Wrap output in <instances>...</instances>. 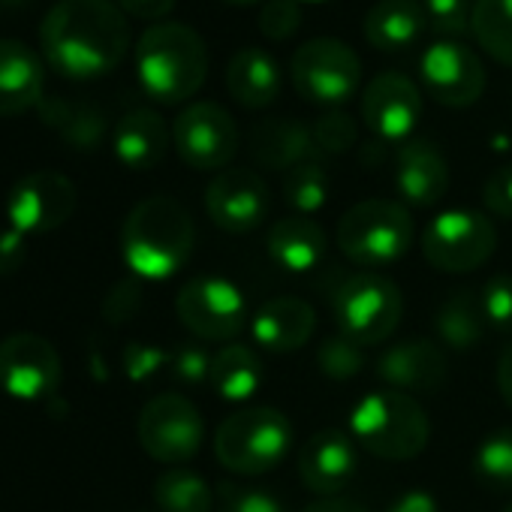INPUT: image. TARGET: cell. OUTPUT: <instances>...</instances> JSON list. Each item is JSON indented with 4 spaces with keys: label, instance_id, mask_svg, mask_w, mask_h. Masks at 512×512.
Masks as SVG:
<instances>
[{
    "label": "cell",
    "instance_id": "6da1fadb",
    "mask_svg": "<svg viewBox=\"0 0 512 512\" xmlns=\"http://www.w3.org/2000/svg\"><path fill=\"white\" fill-rule=\"evenodd\" d=\"M43 61L67 79L112 73L130 52V22L112 0H58L40 25Z\"/></svg>",
    "mask_w": 512,
    "mask_h": 512
},
{
    "label": "cell",
    "instance_id": "7a4b0ae2",
    "mask_svg": "<svg viewBox=\"0 0 512 512\" xmlns=\"http://www.w3.org/2000/svg\"><path fill=\"white\" fill-rule=\"evenodd\" d=\"M196 226L190 211L172 196H148L121 226V253L136 278L166 281L190 260Z\"/></svg>",
    "mask_w": 512,
    "mask_h": 512
},
{
    "label": "cell",
    "instance_id": "3957f363",
    "mask_svg": "<svg viewBox=\"0 0 512 512\" xmlns=\"http://www.w3.org/2000/svg\"><path fill=\"white\" fill-rule=\"evenodd\" d=\"M208 76L205 40L181 22H157L136 43V79L148 97L175 106L190 100Z\"/></svg>",
    "mask_w": 512,
    "mask_h": 512
},
{
    "label": "cell",
    "instance_id": "277c9868",
    "mask_svg": "<svg viewBox=\"0 0 512 512\" xmlns=\"http://www.w3.org/2000/svg\"><path fill=\"white\" fill-rule=\"evenodd\" d=\"M350 434L374 458L410 461L425 452L431 422L419 398L395 389H377L356 401L350 413Z\"/></svg>",
    "mask_w": 512,
    "mask_h": 512
},
{
    "label": "cell",
    "instance_id": "5b68a950",
    "mask_svg": "<svg viewBox=\"0 0 512 512\" xmlns=\"http://www.w3.org/2000/svg\"><path fill=\"white\" fill-rule=\"evenodd\" d=\"M293 446V422L278 407H244L229 413L214 434L220 467L238 476L275 470Z\"/></svg>",
    "mask_w": 512,
    "mask_h": 512
},
{
    "label": "cell",
    "instance_id": "8992f818",
    "mask_svg": "<svg viewBox=\"0 0 512 512\" xmlns=\"http://www.w3.org/2000/svg\"><path fill=\"white\" fill-rule=\"evenodd\" d=\"M413 244V217L404 202L365 199L344 211L338 223V247L362 272H377L401 256Z\"/></svg>",
    "mask_w": 512,
    "mask_h": 512
},
{
    "label": "cell",
    "instance_id": "52a82bcc",
    "mask_svg": "<svg viewBox=\"0 0 512 512\" xmlns=\"http://www.w3.org/2000/svg\"><path fill=\"white\" fill-rule=\"evenodd\" d=\"M404 317L401 287L380 272H356L335 293V320L344 335L362 347L383 344Z\"/></svg>",
    "mask_w": 512,
    "mask_h": 512
},
{
    "label": "cell",
    "instance_id": "ba28073f",
    "mask_svg": "<svg viewBox=\"0 0 512 512\" xmlns=\"http://www.w3.org/2000/svg\"><path fill=\"white\" fill-rule=\"evenodd\" d=\"M497 250V229L482 211H440L422 232V256L446 275H467L485 266Z\"/></svg>",
    "mask_w": 512,
    "mask_h": 512
},
{
    "label": "cell",
    "instance_id": "9c48e42d",
    "mask_svg": "<svg viewBox=\"0 0 512 512\" xmlns=\"http://www.w3.org/2000/svg\"><path fill=\"white\" fill-rule=\"evenodd\" d=\"M290 76L302 100L341 109V103H347L362 85V61L347 43L335 37H317L296 49Z\"/></svg>",
    "mask_w": 512,
    "mask_h": 512
},
{
    "label": "cell",
    "instance_id": "30bf717a",
    "mask_svg": "<svg viewBox=\"0 0 512 512\" xmlns=\"http://www.w3.org/2000/svg\"><path fill=\"white\" fill-rule=\"evenodd\" d=\"M172 145L178 157L199 172H223L241 145L232 115L211 100L190 103L178 112L172 124Z\"/></svg>",
    "mask_w": 512,
    "mask_h": 512
},
{
    "label": "cell",
    "instance_id": "8fae6325",
    "mask_svg": "<svg viewBox=\"0 0 512 512\" xmlns=\"http://www.w3.org/2000/svg\"><path fill=\"white\" fill-rule=\"evenodd\" d=\"M175 314L199 341H232L247 323V302L232 281L202 275L178 290Z\"/></svg>",
    "mask_w": 512,
    "mask_h": 512
},
{
    "label": "cell",
    "instance_id": "7c38bea8",
    "mask_svg": "<svg viewBox=\"0 0 512 512\" xmlns=\"http://www.w3.org/2000/svg\"><path fill=\"white\" fill-rule=\"evenodd\" d=\"M136 434L142 449L154 461L178 467L199 452L205 428L190 398L178 392H163L142 407Z\"/></svg>",
    "mask_w": 512,
    "mask_h": 512
},
{
    "label": "cell",
    "instance_id": "4fadbf2b",
    "mask_svg": "<svg viewBox=\"0 0 512 512\" xmlns=\"http://www.w3.org/2000/svg\"><path fill=\"white\" fill-rule=\"evenodd\" d=\"M76 202L79 193L67 175L55 169H40L13 184L7 196V217L13 229L25 235H46L73 217Z\"/></svg>",
    "mask_w": 512,
    "mask_h": 512
},
{
    "label": "cell",
    "instance_id": "5bb4252c",
    "mask_svg": "<svg viewBox=\"0 0 512 512\" xmlns=\"http://www.w3.org/2000/svg\"><path fill=\"white\" fill-rule=\"evenodd\" d=\"M425 91L446 109H467L485 91V67L461 40H434L419 61Z\"/></svg>",
    "mask_w": 512,
    "mask_h": 512
},
{
    "label": "cell",
    "instance_id": "9a60e30c",
    "mask_svg": "<svg viewBox=\"0 0 512 512\" xmlns=\"http://www.w3.org/2000/svg\"><path fill=\"white\" fill-rule=\"evenodd\" d=\"M61 383L58 350L31 332L0 341V389L16 401H43Z\"/></svg>",
    "mask_w": 512,
    "mask_h": 512
},
{
    "label": "cell",
    "instance_id": "2e32d148",
    "mask_svg": "<svg viewBox=\"0 0 512 512\" xmlns=\"http://www.w3.org/2000/svg\"><path fill=\"white\" fill-rule=\"evenodd\" d=\"M205 211L223 232H253L272 211L269 184L250 169H223L205 187Z\"/></svg>",
    "mask_w": 512,
    "mask_h": 512
},
{
    "label": "cell",
    "instance_id": "e0dca14e",
    "mask_svg": "<svg viewBox=\"0 0 512 512\" xmlns=\"http://www.w3.org/2000/svg\"><path fill=\"white\" fill-rule=\"evenodd\" d=\"M365 127L383 142H407L422 118V94L404 73H380L362 94Z\"/></svg>",
    "mask_w": 512,
    "mask_h": 512
},
{
    "label": "cell",
    "instance_id": "ac0fdd59",
    "mask_svg": "<svg viewBox=\"0 0 512 512\" xmlns=\"http://www.w3.org/2000/svg\"><path fill=\"white\" fill-rule=\"evenodd\" d=\"M377 377L395 392L404 395H437L446 386L449 377V359L446 350L431 338H407L395 341L380 359H377Z\"/></svg>",
    "mask_w": 512,
    "mask_h": 512
},
{
    "label": "cell",
    "instance_id": "d6986e66",
    "mask_svg": "<svg viewBox=\"0 0 512 512\" xmlns=\"http://www.w3.org/2000/svg\"><path fill=\"white\" fill-rule=\"evenodd\" d=\"M359 470V452L356 440L338 428L317 431L302 449H299V476L308 491L335 497L341 494Z\"/></svg>",
    "mask_w": 512,
    "mask_h": 512
},
{
    "label": "cell",
    "instance_id": "ffe728a7",
    "mask_svg": "<svg viewBox=\"0 0 512 512\" xmlns=\"http://www.w3.org/2000/svg\"><path fill=\"white\" fill-rule=\"evenodd\" d=\"M395 190L404 205L431 208L449 190V163L428 139H407L395 154Z\"/></svg>",
    "mask_w": 512,
    "mask_h": 512
},
{
    "label": "cell",
    "instance_id": "44dd1931",
    "mask_svg": "<svg viewBox=\"0 0 512 512\" xmlns=\"http://www.w3.org/2000/svg\"><path fill=\"white\" fill-rule=\"evenodd\" d=\"M43 58L22 40H0V118L25 115L43 103Z\"/></svg>",
    "mask_w": 512,
    "mask_h": 512
},
{
    "label": "cell",
    "instance_id": "7402d4cb",
    "mask_svg": "<svg viewBox=\"0 0 512 512\" xmlns=\"http://www.w3.org/2000/svg\"><path fill=\"white\" fill-rule=\"evenodd\" d=\"M250 332L253 341L269 353H296L314 338L317 314L299 296H278L256 311Z\"/></svg>",
    "mask_w": 512,
    "mask_h": 512
},
{
    "label": "cell",
    "instance_id": "603a6c76",
    "mask_svg": "<svg viewBox=\"0 0 512 512\" xmlns=\"http://www.w3.org/2000/svg\"><path fill=\"white\" fill-rule=\"evenodd\" d=\"M247 145H250V157L256 163L266 169H278V172H290L293 166L320 157L311 127L296 118L260 121L250 130Z\"/></svg>",
    "mask_w": 512,
    "mask_h": 512
},
{
    "label": "cell",
    "instance_id": "cb8c5ba5",
    "mask_svg": "<svg viewBox=\"0 0 512 512\" xmlns=\"http://www.w3.org/2000/svg\"><path fill=\"white\" fill-rule=\"evenodd\" d=\"M226 91L244 109H269L281 94V67L266 49L247 46L226 64Z\"/></svg>",
    "mask_w": 512,
    "mask_h": 512
},
{
    "label": "cell",
    "instance_id": "d4e9b609",
    "mask_svg": "<svg viewBox=\"0 0 512 512\" xmlns=\"http://www.w3.org/2000/svg\"><path fill=\"white\" fill-rule=\"evenodd\" d=\"M169 139L172 133L154 109H133L115 124L112 148H115V157L127 169L145 172V169H154L166 157Z\"/></svg>",
    "mask_w": 512,
    "mask_h": 512
},
{
    "label": "cell",
    "instance_id": "484cf974",
    "mask_svg": "<svg viewBox=\"0 0 512 512\" xmlns=\"http://www.w3.org/2000/svg\"><path fill=\"white\" fill-rule=\"evenodd\" d=\"M428 25L422 0H377L365 13L362 34L368 46L380 52H398L413 46Z\"/></svg>",
    "mask_w": 512,
    "mask_h": 512
},
{
    "label": "cell",
    "instance_id": "4316f807",
    "mask_svg": "<svg viewBox=\"0 0 512 512\" xmlns=\"http://www.w3.org/2000/svg\"><path fill=\"white\" fill-rule=\"evenodd\" d=\"M326 253V232L317 220L293 214L275 220L269 229V256L284 272H311Z\"/></svg>",
    "mask_w": 512,
    "mask_h": 512
},
{
    "label": "cell",
    "instance_id": "83f0119b",
    "mask_svg": "<svg viewBox=\"0 0 512 512\" xmlns=\"http://www.w3.org/2000/svg\"><path fill=\"white\" fill-rule=\"evenodd\" d=\"M208 383L226 401H247L266 383V365L250 347L226 344L211 356Z\"/></svg>",
    "mask_w": 512,
    "mask_h": 512
},
{
    "label": "cell",
    "instance_id": "f1b7e54d",
    "mask_svg": "<svg viewBox=\"0 0 512 512\" xmlns=\"http://www.w3.org/2000/svg\"><path fill=\"white\" fill-rule=\"evenodd\" d=\"M434 329L440 335V341L452 350H473L488 329L485 311H482V299L476 296V290L464 287V290H452L434 317Z\"/></svg>",
    "mask_w": 512,
    "mask_h": 512
},
{
    "label": "cell",
    "instance_id": "f546056e",
    "mask_svg": "<svg viewBox=\"0 0 512 512\" xmlns=\"http://www.w3.org/2000/svg\"><path fill=\"white\" fill-rule=\"evenodd\" d=\"M40 115L64 142L76 148H97L106 136V115L94 103L43 100Z\"/></svg>",
    "mask_w": 512,
    "mask_h": 512
},
{
    "label": "cell",
    "instance_id": "4dcf8cb0",
    "mask_svg": "<svg viewBox=\"0 0 512 512\" xmlns=\"http://www.w3.org/2000/svg\"><path fill=\"white\" fill-rule=\"evenodd\" d=\"M470 34L500 67H512V0H473Z\"/></svg>",
    "mask_w": 512,
    "mask_h": 512
},
{
    "label": "cell",
    "instance_id": "1f68e13d",
    "mask_svg": "<svg viewBox=\"0 0 512 512\" xmlns=\"http://www.w3.org/2000/svg\"><path fill=\"white\" fill-rule=\"evenodd\" d=\"M154 503L160 512H214V491L199 473L172 467L157 476Z\"/></svg>",
    "mask_w": 512,
    "mask_h": 512
},
{
    "label": "cell",
    "instance_id": "d6a6232c",
    "mask_svg": "<svg viewBox=\"0 0 512 512\" xmlns=\"http://www.w3.org/2000/svg\"><path fill=\"white\" fill-rule=\"evenodd\" d=\"M473 476L491 491H512V428L482 437L473 455Z\"/></svg>",
    "mask_w": 512,
    "mask_h": 512
},
{
    "label": "cell",
    "instance_id": "836d02e7",
    "mask_svg": "<svg viewBox=\"0 0 512 512\" xmlns=\"http://www.w3.org/2000/svg\"><path fill=\"white\" fill-rule=\"evenodd\" d=\"M284 196L287 205L296 208L299 214L311 217L314 211H320L329 199V172L320 163V157L305 160L299 166H293L290 172H284Z\"/></svg>",
    "mask_w": 512,
    "mask_h": 512
},
{
    "label": "cell",
    "instance_id": "e575fe53",
    "mask_svg": "<svg viewBox=\"0 0 512 512\" xmlns=\"http://www.w3.org/2000/svg\"><path fill=\"white\" fill-rule=\"evenodd\" d=\"M317 365L329 380H353L365 368V347L338 332L317 347Z\"/></svg>",
    "mask_w": 512,
    "mask_h": 512
},
{
    "label": "cell",
    "instance_id": "d590c367",
    "mask_svg": "<svg viewBox=\"0 0 512 512\" xmlns=\"http://www.w3.org/2000/svg\"><path fill=\"white\" fill-rule=\"evenodd\" d=\"M311 133H314V142H317L320 154H344L359 139V127H356V121L344 109H326L314 121Z\"/></svg>",
    "mask_w": 512,
    "mask_h": 512
},
{
    "label": "cell",
    "instance_id": "8d00e7d4",
    "mask_svg": "<svg viewBox=\"0 0 512 512\" xmlns=\"http://www.w3.org/2000/svg\"><path fill=\"white\" fill-rule=\"evenodd\" d=\"M479 299H482L488 326L500 335H512V275H506V272L491 275L485 281Z\"/></svg>",
    "mask_w": 512,
    "mask_h": 512
},
{
    "label": "cell",
    "instance_id": "74e56055",
    "mask_svg": "<svg viewBox=\"0 0 512 512\" xmlns=\"http://www.w3.org/2000/svg\"><path fill=\"white\" fill-rule=\"evenodd\" d=\"M260 34L272 43H284L299 34L302 28V7L299 0H266L260 16H256Z\"/></svg>",
    "mask_w": 512,
    "mask_h": 512
},
{
    "label": "cell",
    "instance_id": "f35d334b",
    "mask_svg": "<svg viewBox=\"0 0 512 512\" xmlns=\"http://www.w3.org/2000/svg\"><path fill=\"white\" fill-rule=\"evenodd\" d=\"M428 25L443 37L455 40L464 31H470V13H473V0H422Z\"/></svg>",
    "mask_w": 512,
    "mask_h": 512
},
{
    "label": "cell",
    "instance_id": "ab89813d",
    "mask_svg": "<svg viewBox=\"0 0 512 512\" xmlns=\"http://www.w3.org/2000/svg\"><path fill=\"white\" fill-rule=\"evenodd\" d=\"M220 512H284L281 500L263 488L238 485V482H220Z\"/></svg>",
    "mask_w": 512,
    "mask_h": 512
},
{
    "label": "cell",
    "instance_id": "60d3db41",
    "mask_svg": "<svg viewBox=\"0 0 512 512\" xmlns=\"http://www.w3.org/2000/svg\"><path fill=\"white\" fill-rule=\"evenodd\" d=\"M169 368H172V374H175L178 383H184V386H199V383H205L208 374H211V356H208L202 347H196V344H181V347L172 350Z\"/></svg>",
    "mask_w": 512,
    "mask_h": 512
},
{
    "label": "cell",
    "instance_id": "b9f144b4",
    "mask_svg": "<svg viewBox=\"0 0 512 512\" xmlns=\"http://www.w3.org/2000/svg\"><path fill=\"white\" fill-rule=\"evenodd\" d=\"M482 205L500 220H512V163L494 169L482 184Z\"/></svg>",
    "mask_w": 512,
    "mask_h": 512
},
{
    "label": "cell",
    "instance_id": "7bdbcfd3",
    "mask_svg": "<svg viewBox=\"0 0 512 512\" xmlns=\"http://www.w3.org/2000/svg\"><path fill=\"white\" fill-rule=\"evenodd\" d=\"M163 365H166V353L151 347V344H130L127 353H124V371L136 383L154 377Z\"/></svg>",
    "mask_w": 512,
    "mask_h": 512
},
{
    "label": "cell",
    "instance_id": "ee69618b",
    "mask_svg": "<svg viewBox=\"0 0 512 512\" xmlns=\"http://www.w3.org/2000/svg\"><path fill=\"white\" fill-rule=\"evenodd\" d=\"M28 256V235L19 229H4L0 232V275H13L22 269Z\"/></svg>",
    "mask_w": 512,
    "mask_h": 512
},
{
    "label": "cell",
    "instance_id": "f6af8a7d",
    "mask_svg": "<svg viewBox=\"0 0 512 512\" xmlns=\"http://www.w3.org/2000/svg\"><path fill=\"white\" fill-rule=\"evenodd\" d=\"M142 305V296H139V287L136 284H118L109 299H106V317L121 323L127 317H133V311Z\"/></svg>",
    "mask_w": 512,
    "mask_h": 512
},
{
    "label": "cell",
    "instance_id": "bcb514c9",
    "mask_svg": "<svg viewBox=\"0 0 512 512\" xmlns=\"http://www.w3.org/2000/svg\"><path fill=\"white\" fill-rule=\"evenodd\" d=\"M386 512H440V503L425 488H407L386 506Z\"/></svg>",
    "mask_w": 512,
    "mask_h": 512
},
{
    "label": "cell",
    "instance_id": "7dc6e473",
    "mask_svg": "<svg viewBox=\"0 0 512 512\" xmlns=\"http://www.w3.org/2000/svg\"><path fill=\"white\" fill-rule=\"evenodd\" d=\"M115 4L124 10V16H133L142 22H160L163 16L172 13L175 0H115Z\"/></svg>",
    "mask_w": 512,
    "mask_h": 512
},
{
    "label": "cell",
    "instance_id": "c3c4849f",
    "mask_svg": "<svg viewBox=\"0 0 512 512\" xmlns=\"http://www.w3.org/2000/svg\"><path fill=\"white\" fill-rule=\"evenodd\" d=\"M497 389H500V398L512 407V344H506L497 359Z\"/></svg>",
    "mask_w": 512,
    "mask_h": 512
},
{
    "label": "cell",
    "instance_id": "681fc988",
    "mask_svg": "<svg viewBox=\"0 0 512 512\" xmlns=\"http://www.w3.org/2000/svg\"><path fill=\"white\" fill-rule=\"evenodd\" d=\"M302 512H368V509L359 506V503L341 500V497H326V500H317V503L305 506Z\"/></svg>",
    "mask_w": 512,
    "mask_h": 512
},
{
    "label": "cell",
    "instance_id": "f907efd6",
    "mask_svg": "<svg viewBox=\"0 0 512 512\" xmlns=\"http://www.w3.org/2000/svg\"><path fill=\"white\" fill-rule=\"evenodd\" d=\"M229 7H250V4H260V0H223Z\"/></svg>",
    "mask_w": 512,
    "mask_h": 512
},
{
    "label": "cell",
    "instance_id": "816d5d0a",
    "mask_svg": "<svg viewBox=\"0 0 512 512\" xmlns=\"http://www.w3.org/2000/svg\"><path fill=\"white\" fill-rule=\"evenodd\" d=\"M4 4H10V7H22V4H28V0H4Z\"/></svg>",
    "mask_w": 512,
    "mask_h": 512
},
{
    "label": "cell",
    "instance_id": "f5cc1de1",
    "mask_svg": "<svg viewBox=\"0 0 512 512\" xmlns=\"http://www.w3.org/2000/svg\"><path fill=\"white\" fill-rule=\"evenodd\" d=\"M308 4H323V0H308Z\"/></svg>",
    "mask_w": 512,
    "mask_h": 512
},
{
    "label": "cell",
    "instance_id": "db71d44e",
    "mask_svg": "<svg viewBox=\"0 0 512 512\" xmlns=\"http://www.w3.org/2000/svg\"><path fill=\"white\" fill-rule=\"evenodd\" d=\"M503 512H512V503H509V506H506V509H503Z\"/></svg>",
    "mask_w": 512,
    "mask_h": 512
},
{
    "label": "cell",
    "instance_id": "11a10c76",
    "mask_svg": "<svg viewBox=\"0 0 512 512\" xmlns=\"http://www.w3.org/2000/svg\"><path fill=\"white\" fill-rule=\"evenodd\" d=\"M136 512H151V509H136Z\"/></svg>",
    "mask_w": 512,
    "mask_h": 512
}]
</instances>
